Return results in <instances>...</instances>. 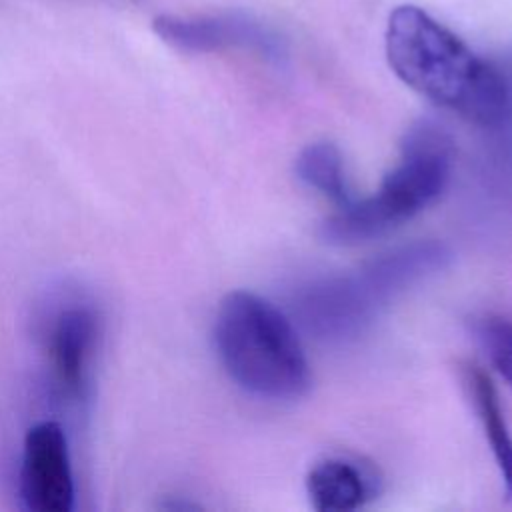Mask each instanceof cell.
Returning a JSON list of instances; mask_svg holds the SVG:
<instances>
[{
	"mask_svg": "<svg viewBox=\"0 0 512 512\" xmlns=\"http://www.w3.org/2000/svg\"><path fill=\"white\" fill-rule=\"evenodd\" d=\"M384 42L390 68L420 96L486 128L512 122V88L500 62L480 58L422 8H394Z\"/></svg>",
	"mask_w": 512,
	"mask_h": 512,
	"instance_id": "6da1fadb",
	"label": "cell"
},
{
	"mask_svg": "<svg viewBox=\"0 0 512 512\" xmlns=\"http://www.w3.org/2000/svg\"><path fill=\"white\" fill-rule=\"evenodd\" d=\"M378 492V472L356 458H324L306 476V494L318 512H352L376 498Z\"/></svg>",
	"mask_w": 512,
	"mask_h": 512,
	"instance_id": "ba28073f",
	"label": "cell"
},
{
	"mask_svg": "<svg viewBox=\"0 0 512 512\" xmlns=\"http://www.w3.org/2000/svg\"><path fill=\"white\" fill-rule=\"evenodd\" d=\"M98 336V320L88 306L62 308L50 322L46 354L54 390L66 400H80L88 386V366Z\"/></svg>",
	"mask_w": 512,
	"mask_h": 512,
	"instance_id": "52a82bcc",
	"label": "cell"
},
{
	"mask_svg": "<svg viewBox=\"0 0 512 512\" xmlns=\"http://www.w3.org/2000/svg\"><path fill=\"white\" fill-rule=\"evenodd\" d=\"M464 382L474 402L484 436L490 444L492 456L496 460L504 494L512 498V432L502 412L498 392L488 374L478 366L464 368Z\"/></svg>",
	"mask_w": 512,
	"mask_h": 512,
	"instance_id": "9c48e42d",
	"label": "cell"
},
{
	"mask_svg": "<svg viewBox=\"0 0 512 512\" xmlns=\"http://www.w3.org/2000/svg\"><path fill=\"white\" fill-rule=\"evenodd\" d=\"M450 262L452 250L444 242L416 240L352 272L312 282L296 296L294 314L320 340H348L362 334L390 300Z\"/></svg>",
	"mask_w": 512,
	"mask_h": 512,
	"instance_id": "7a4b0ae2",
	"label": "cell"
},
{
	"mask_svg": "<svg viewBox=\"0 0 512 512\" xmlns=\"http://www.w3.org/2000/svg\"><path fill=\"white\" fill-rule=\"evenodd\" d=\"M296 176L310 188L318 190L338 206L346 204L352 194L346 184L340 150L332 142L308 144L296 158Z\"/></svg>",
	"mask_w": 512,
	"mask_h": 512,
	"instance_id": "30bf717a",
	"label": "cell"
},
{
	"mask_svg": "<svg viewBox=\"0 0 512 512\" xmlns=\"http://www.w3.org/2000/svg\"><path fill=\"white\" fill-rule=\"evenodd\" d=\"M152 28L166 44L188 54L250 50L272 60H280L284 54L280 38L270 28L238 12L162 14L154 18Z\"/></svg>",
	"mask_w": 512,
	"mask_h": 512,
	"instance_id": "5b68a950",
	"label": "cell"
},
{
	"mask_svg": "<svg viewBox=\"0 0 512 512\" xmlns=\"http://www.w3.org/2000/svg\"><path fill=\"white\" fill-rule=\"evenodd\" d=\"M476 338L482 344L490 364L512 388V320L486 316L476 324Z\"/></svg>",
	"mask_w": 512,
	"mask_h": 512,
	"instance_id": "8fae6325",
	"label": "cell"
},
{
	"mask_svg": "<svg viewBox=\"0 0 512 512\" xmlns=\"http://www.w3.org/2000/svg\"><path fill=\"white\" fill-rule=\"evenodd\" d=\"M450 168V134L436 122H416L402 140L398 164L382 178L378 190L342 204L324 220L320 236L328 244L356 246L388 234L440 198Z\"/></svg>",
	"mask_w": 512,
	"mask_h": 512,
	"instance_id": "277c9868",
	"label": "cell"
},
{
	"mask_svg": "<svg viewBox=\"0 0 512 512\" xmlns=\"http://www.w3.org/2000/svg\"><path fill=\"white\" fill-rule=\"evenodd\" d=\"M20 494L32 512H70L74 478L68 440L58 422L42 420L24 436Z\"/></svg>",
	"mask_w": 512,
	"mask_h": 512,
	"instance_id": "8992f818",
	"label": "cell"
},
{
	"mask_svg": "<svg viewBox=\"0 0 512 512\" xmlns=\"http://www.w3.org/2000/svg\"><path fill=\"white\" fill-rule=\"evenodd\" d=\"M214 346L228 376L254 396L294 400L310 388V364L294 324L254 292L224 296L214 320Z\"/></svg>",
	"mask_w": 512,
	"mask_h": 512,
	"instance_id": "3957f363",
	"label": "cell"
}]
</instances>
